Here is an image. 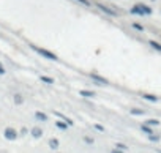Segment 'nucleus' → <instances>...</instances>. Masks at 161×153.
<instances>
[{
    "mask_svg": "<svg viewBox=\"0 0 161 153\" xmlns=\"http://www.w3.org/2000/svg\"><path fill=\"white\" fill-rule=\"evenodd\" d=\"M145 125H147V126H160V120H156V119H148L147 122H145Z\"/></svg>",
    "mask_w": 161,
    "mask_h": 153,
    "instance_id": "nucleus-13",
    "label": "nucleus"
},
{
    "mask_svg": "<svg viewBox=\"0 0 161 153\" xmlns=\"http://www.w3.org/2000/svg\"><path fill=\"white\" fill-rule=\"evenodd\" d=\"M55 153H60V152H55Z\"/></svg>",
    "mask_w": 161,
    "mask_h": 153,
    "instance_id": "nucleus-27",
    "label": "nucleus"
},
{
    "mask_svg": "<svg viewBox=\"0 0 161 153\" xmlns=\"http://www.w3.org/2000/svg\"><path fill=\"white\" fill-rule=\"evenodd\" d=\"M14 101H16V104H21L22 103V96L21 95H14Z\"/></svg>",
    "mask_w": 161,
    "mask_h": 153,
    "instance_id": "nucleus-22",
    "label": "nucleus"
},
{
    "mask_svg": "<svg viewBox=\"0 0 161 153\" xmlns=\"http://www.w3.org/2000/svg\"><path fill=\"white\" fill-rule=\"evenodd\" d=\"M130 13L131 14H137V16H144V13H142V10L139 8V5H134V7L130 10Z\"/></svg>",
    "mask_w": 161,
    "mask_h": 153,
    "instance_id": "nucleus-9",
    "label": "nucleus"
},
{
    "mask_svg": "<svg viewBox=\"0 0 161 153\" xmlns=\"http://www.w3.org/2000/svg\"><path fill=\"white\" fill-rule=\"evenodd\" d=\"M140 131H142V133H145V134H147V136H150V134H153V129H152L150 126H147V125H142V126H140Z\"/></svg>",
    "mask_w": 161,
    "mask_h": 153,
    "instance_id": "nucleus-12",
    "label": "nucleus"
},
{
    "mask_svg": "<svg viewBox=\"0 0 161 153\" xmlns=\"http://www.w3.org/2000/svg\"><path fill=\"white\" fill-rule=\"evenodd\" d=\"M131 114H133V115H144L145 114V111H142V109H131Z\"/></svg>",
    "mask_w": 161,
    "mask_h": 153,
    "instance_id": "nucleus-16",
    "label": "nucleus"
},
{
    "mask_svg": "<svg viewBox=\"0 0 161 153\" xmlns=\"http://www.w3.org/2000/svg\"><path fill=\"white\" fill-rule=\"evenodd\" d=\"M3 74H5V68L0 65V76H3Z\"/></svg>",
    "mask_w": 161,
    "mask_h": 153,
    "instance_id": "nucleus-26",
    "label": "nucleus"
},
{
    "mask_svg": "<svg viewBox=\"0 0 161 153\" xmlns=\"http://www.w3.org/2000/svg\"><path fill=\"white\" fill-rule=\"evenodd\" d=\"M55 126H57L58 129H63V131H65V129H68L70 125L66 122H57V123H55Z\"/></svg>",
    "mask_w": 161,
    "mask_h": 153,
    "instance_id": "nucleus-15",
    "label": "nucleus"
},
{
    "mask_svg": "<svg viewBox=\"0 0 161 153\" xmlns=\"http://www.w3.org/2000/svg\"><path fill=\"white\" fill-rule=\"evenodd\" d=\"M93 128H95V129H96V131H101V133H103V131H104V126H101V125H98V123H96V125H95V126H93Z\"/></svg>",
    "mask_w": 161,
    "mask_h": 153,
    "instance_id": "nucleus-23",
    "label": "nucleus"
},
{
    "mask_svg": "<svg viewBox=\"0 0 161 153\" xmlns=\"http://www.w3.org/2000/svg\"><path fill=\"white\" fill-rule=\"evenodd\" d=\"M131 25H133V28H134V30H137V32H144V27H142L140 24H137V22H133Z\"/></svg>",
    "mask_w": 161,
    "mask_h": 153,
    "instance_id": "nucleus-18",
    "label": "nucleus"
},
{
    "mask_svg": "<svg viewBox=\"0 0 161 153\" xmlns=\"http://www.w3.org/2000/svg\"><path fill=\"white\" fill-rule=\"evenodd\" d=\"M137 5H139V8L142 10L144 14H152V8L150 7H147V5H144V3H137Z\"/></svg>",
    "mask_w": 161,
    "mask_h": 153,
    "instance_id": "nucleus-10",
    "label": "nucleus"
},
{
    "mask_svg": "<svg viewBox=\"0 0 161 153\" xmlns=\"http://www.w3.org/2000/svg\"><path fill=\"white\" fill-rule=\"evenodd\" d=\"M148 46H152V48L155 49V51H158V52H161V44L160 43H156V41H153V40H150L148 41Z\"/></svg>",
    "mask_w": 161,
    "mask_h": 153,
    "instance_id": "nucleus-11",
    "label": "nucleus"
},
{
    "mask_svg": "<svg viewBox=\"0 0 161 153\" xmlns=\"http://www.w3.org/2000/svg\"><path fill=\"white\" fill-rule=\"evenodd\" d=\"M35 119L40 122H48V115L44 112H35Z\"/></svg>",
    "mask_w": 161,
    "mask_h": 153,
    "instance_id": "nucleus-8",
    "label": "nucleus"
},
{
    "mask_svg": "<svg viewBox=\"0 0 161 153\" xmlns=\"http://www.w3.org/2000/svg\"><path fill=\"white\" fill-rule=\"evenodd\" d=\"M81 95H82V96H87V98H93L96 93H95V92H90V90H81Z\"/></svg>",
    "mask_w": 161,
    "mask_h": 153,
    "instance_id": "nucleus-14",
    "label": "nucleus"
},
{
    "mask_svg": "<svg viewBox=\"0 0 161 153\" xmlns=\"http://www.w3.org/2000/svg\"><path fill=\"white\" fill-rule=\"evenodd\" d=\"M111 153H125V152H123V150H119V148H114Z\"/></svg>",
    "mask_w": 161,
    "mask_h": 153,
    "instance_id": "nucleus-25",
    "label": "nucleus"
},
{
    "mask_svg": "<svg viewBox=\"0 0 161 153\" xmlns=\"http://www.w3.org/2000/svg\"><path fill=\"white\" fill-rule=\"evenodd\" d=\"M115 148H119V150H123V152H127V150H128V147L125 145V144H122V142H117V144H115Z\"/></svg>",
    "mask_w": 161,
    "mask_h": 153,
    "instance_id": "nucleus-19",
    "label": "nucleus"
},
{
    "mask_svg": "<svg viewBox=\"0 0 161 153\" xmlns=\"http://www.w3.org/2000/svg\"><path fill=\"white\" fill-rule=\"evenodd\" d=\"M142 98L147 99V101H150V103H158V96L150 95V93H142Z\"/></svg>",
    "mask_w": 161,
    "mask_h": 153,
    "instance_id": "nucleus-6",
    "label": "nucleus"
},
{
    "mask_svg": "<svg viewBox=\"0 0 161 153\" xmlns=\"http://www.w3.org/2000/svg\"><path fill=\"white\" fill-rule=\"evenodd\" d=\"M32 136H33L35 139H40V137L43 136V129L40 128V126H35V128L32 129Z\"/></svg>",
    "mask_w": 161,
    "mask_h": 153,
    "instance_id": "nucleus-5",
    "label": "nucleus"
},
{
    "mask_svg": "<svg viewBox=\"0 0 161 153\" xmlns=\"http://www.w3.org/2000/svg\"><path fill=\"white\" fill-rule=\"evenodd\" d=\"M96 8L98 10H101L104 14H107V16H112V17H117V13L112 10V8H109V7H106V5H103V3H96Z\"/></svg>",
    "mask_w": 161,
    "mask_h": 153,
    "instance_id": "nucleus-2",
    "label": "nucleus"
},
{
    "mask_svg": "<svg viewBox=\"0 0 161 153\" xmlns=\"http://www.w3.org/2000/svg\"><path fill=\"white\" fill-rule=\"evenodd\" d=\"M90 79H92V81H95L96 84L109 85V81H107L106 77H103V76H99V74H95V73H92V74H90Z\"/></svg>",
    "mask_w": 161,
    "mask_h": 153,
    "instance_id": "nucleus-3",
    "label": "nucleus"
},
{
    "mask_svg": "<svg viewBox=\"0 0 161 153\" xmlns=\"http://www.w3.org/2000/svg\"><path fill=\"white\" fill-rule=\"evenodd\" d=\"M147 139L150 140V142H158V140H160V136H155V134H150V136H147Z\"/></svg>",
    "mask_w": 161,
    "mask_h": 153,
    "instance_id": "nucleus-20",
    "label": "nucleus"
},
{
    "mask_svg": "<svg viewBox=\"0 0 161 153\" xmlns=\"http://www.w3.org/2000/svg\"><path fill=\"white\" fill-rule=\"evenodd\" d=\"M40 79H41L43 82H46V84H54V79L48 77V76H40Z\"/></svg>",
    "mask_w": 161,
    "mask_h": 153,
    "instance_id": "nucleus-17",
    "label": "nucleus"
},
{
    "mask_svg": "<svg viewBox=\"0 0 161 153\" xmlns=\"http://www.w3.org/2000/svg\"><path fill=\"white\" fill-rule=\"evenodd\" d=\"M76 2H79V3L85 5V7H90V2H89V0H76Z\"/></svg>",
    "mask_w": 161,
    "mask_h": 153,
    "instance_id": "nucleus-24",
    "label": "nucleus"
},
{
    "mask_svg": "<svg viewBox=\"0 0 161 153\" xmlns=\"http://www.w3.org/2000/svg\"><path fill=\"white\" fill-rule=\"evenodd\" d=\"M84 142H85V144H93L95 140H93L92 136H85V137H84Z\"/></svg>",
    "mask_w": 161,
    "mask_h": 153,
    "instance_id": "nucleus-21",
    "label": "nucleus"
},
{
    "mask_svg": "<svg viewBox=\"0 0 161 153\" xmlns=\"http://www.w3.org/2000/svg\"><path fill=\"white\" fill-rule=\"evenodd\" d=\"M30 48L33 49L36 54H40L41 57H44V58H48V60H52V62H57L58 60V57L54 54V52H51V51H48V49H43V48H38V46H33V44H30Z\"/></svg>",
    "mask_w": 161,
    "mask_h": 153,
    "instance_id": "nucleus-1",
    "label": "nucleus"
},
{
    "mask_svg": "<svg viewBox=\"0 0 161 153\" xmlns=\"http://www.w3.org/2000/svg\"><path fill=\"white\" fill-rule=\"evenodd\" d=\"M58 145H60V144H58V140L55 139V137H52V139H49V147H51V148L54 150V152H57Z\"/></svg>",
    "mask_w": 161,
    "mask_h": 153,
    "instance_id": "nucleus-7",
    "label": "nucleus"
},
{
    "mask_svg": "<svg viewBox=\"0 0 161 153\" xmlns=\"http://www.w3.org/2000/svg\"><path fill=\"white\" fill-rule=\"evenodd\" d=\"M5 137H7L8 140H14L17 137V133L14 128H7L5 129Z\"/></svg>",
    "mask_w": 161,
    "mask_h": 153,
    "instance_id": "nucleus-4",
    "label": "nucleus"
}]
</instances>
